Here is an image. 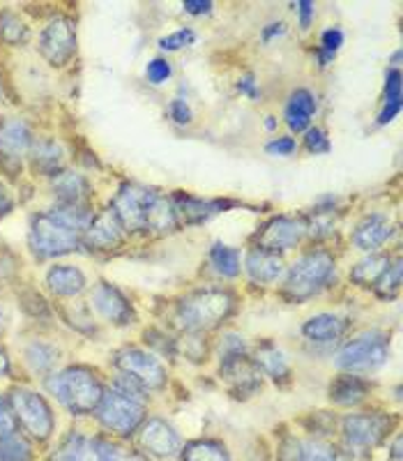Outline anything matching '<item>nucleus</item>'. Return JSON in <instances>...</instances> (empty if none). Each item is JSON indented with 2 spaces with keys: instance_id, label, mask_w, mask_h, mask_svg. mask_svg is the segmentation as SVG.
<instances>
[{
  "instance_id": "obj_33",
  "label": "nucleus",
  "mask_w": 403,
  "mask_h": 461,
  "mask_svg": "<svg viewBox=\"0 0 403 461\" xmlns=\"http://www.w3.org/2000/svg\"><path fill=\"white\" fill-rule=\"evenodd\" d=\"M32 150V162L42 171H51V168L60 167L63 162V148L58 146L56 141H40Z\"/></svg>"
},
{
  "instance_id": "obj_53",
  "label": "nucleus",
  "mask_w": 403,
  "mask_h": 461,
  "mask_svg": "<svg viewBox=\"0 0 403 461\" xmlns=\"http://www.w3.org/2000/svg\"><path fill=\"white\" fill-rule=\"evenodd\" d=\"M392 456H394V461H399V459H401V438H397V440H394Z\"/></svg>"
},
{
  "instance_id": "obj_47",
  "label": "nucleus",
  "mask_w": 403,
  "mask_h": 461,
  "mask_svg": "<svg viewBox=\"0 0 403 461\" xmlns=\"http://www.w3.org/2000/svg\"><path fill=\"white\" fill-rule=\"evenodd\" d=\"M298 10H300V23H302V26H309L311 16H314V5H311V3H298Z\"/></svg>"
},
{
  "instance_id": "obj_3",
  "label": "nucleus",
  "mask_w": 403,
  "mask_h": 461,
  "mask_svg": "<svg viewBox=\"0 0 403 461\" xmlns=\"http://www.w3.org/2000/svg\"><path fill=\"white\" fill-rule=\"evenodd\" d=\"M10 406L14 413L16 427H22V434L28 436L32 443H49L56 429V415H53L51 403L35 390L16 388L10 394Z\"/></svg>"
},
{
  "instance_id": "obj_52",
  "label": "nucleus",
  "mask_w": 403,
  "mask_h": 461,
  "mask_svg": "<svg viewBox=\"0 0 403 461\" xmlns=\"http://www.w3.org/2000/svg\"><path fill=\"white\" fill-rule=\"evenodd\" d=\"M7 374H10V357L0 348V376H7Z\"/></svg>"
},
{
  "instance_id": "obj_16",
  "label": "nucleus",
  "mask_w": 403,
  "mask_h": 461,
  "mask_svg": "<svg viewBox=\"0 0 403 461\" xmlns=\"http://www.w3.org/2000/svg\"><path fill=\"white\" fill-rule=\"evenodd\" d=\"M51 461H102L100 438H90V436L79 434V431H69L58 443Z\"/></svg>"
},
{
  "instance_id": "obj_20",
  "label": "nucleus",
  "mask_w": 403,
  "mask_h": 461,
  "mask_svg": "<svg viewBox=\"0 0 403 461\" xmlns=\"http://www.w3.org/2000/svg\"><path fill=\"white\" fill-rule=\"evenodd\" d=\"M390 236H392V224H390L388 217L372 215L362 220V224L357 226L355 233H353V242L364 252H373V249L385 245Z\"/></svg>"
},
{
  "instance_id": "obj_8",
  "label": "nucleus",
  "mask_w": 403,
  "mask_h": 461,
  "mask_svg": "<svg viewBox=\"0 0 403 461\" xmlns=\"http://www.w3.org/2000/svg\"><path fill=\"white\" fill-rule=\"evenodd\" d=\"M31 245L32 252L40 257H60L79 247V236L67 226L58 224L51 215H40L32 220Z\"/></svg>"
},
{
  "instance_id": "obj_36",
  "label": "nucleus",
  "mask_w": 403,
  "mask_h": 461,
  "mask_svg": "<svg viewBox=\"0 0 403 461\" xmlns=\"http://www.w3.org/2000/svg\"><path fill=\"white\" fill-rule=\"evenodd\" d=\"M183 212L184 220L189 221H205L215 215L219 205L210 203V201H196V199H183V203H175V212Z\"/></svg>"
},
{
  "instance_id": "obj_49",
  "label": "nucleus",
  "mask_w": 403,
  "mask_h": 461,
  "mask_svg": "<svg viewBox=\"0 0 403 461\" xmlns=\"http://www.w3.org/2000/svg\"><path fill=\"white\" fill-rule=\"evenodd\" d=\"M210 10H212L210 3H184V12H189V14H205Z\"/></svg>"
},
{
  "instance_id": "obj_39",
  "label": "nucleus",
  "mask_w": 403,
  "mask_h": 461,
  "mask_svg": "<svg viewBox=\"0 0 403 461\" xmlns=\"http://www.w3.org/2000/svg\"><path fill=\"white\" fill-rule=\"evenodd\" d=\"M192 42H194V32L189 31V28H183V31L173 32V35L159 40V47L166 49V51H178V49H183L184 44H192Z\"/></svg>"
},
{
  "instance_id": "obj_1",
  "label": "nucleus",
  "mask_w": 403,
  "mask_h": 461,
  "mask_svg": "<svg viewBox=\"0 0 403 461\" xmlns=\"http://www.w3.org/2000/svg\"><path fill=\"white\" fill-rule=\"evenodd\" d=\"M113 212L121 220L122 229L130 230H168L178 220L171 201L141 185H125L121 194L115 196Z\"/></svg>"
},
{
  "instance_id": "obj_22",
  "label": "nucleus",
  "mask_w": 403,
  "mask_h": 461,
  "mask_svg": "<svg viewBox=\"0 0 403 461\" xmlns=\"http://www.w3.org/2000/svg\"><path fill=\"white\" fill-rule=\"evenodd\" d=\"M345 328H348V321L341 319V316L320 314V316H314V319L307 321L302 328V332L307 339L325 344V341L339 339V337L345 332Z\"/></svg>"
},
{
  "instance_id": "obj_51",
  "label": "nucleus",
  "mask_w": 403,
  "mask_h": 461,
  "mask_svg": "<svg viewBox=\"0 0 403 461\" xmlns=\"http://www.w3.org/2000/svg\"><path fill=\"white\" fill-rule=\"evenodd\" d=\"M279 32H283V23H273V26H267L265 31H263V40H273L274 35H279Z\"/></svg>"
},
{
  "instance_id": "obj_5",
  "label": "nucleus",
  "mask_w": 403,
  "mask_h": 461,
  "mask_svg": "<svg viewBox=\"0 0 403 461\" xmlns=\"http://www.w3.org/2000/svg\"><path fill=\"white\" fill-rule=\"evenodd\" d=\"M100 425L104 427L111 434L127 438L134 431L141 429V425L146 422V409H143V402L139 399H131L127 394L118 393V390H111L104 393V399L94 411Z\"/></svg>"
},
{
  "instance_id": "obj_24",
  "label": "nucleus",
  "mask_w": 403,
  "mask_h": 461,
  "mask_svg": "<svg viewBox=\"0 0 403 461\" xmlns=\"http://www.w3.org/2000/svg\"><path fill=\"white\" fill-rule=\"evenodd\" d=\"M369 394V385L364 381H360L353 374H345L332 381L330 385V399L339 406H355V403L364 402V397Z\"/></svg>"
},
{
  "instance_id": "obj_2",
  "label": "nucleus",
  "mask_w": 403,
  "mask_h": 461,
  "mask_svg": "<svg viewBox=\"0 0 403 461\" xmlns=\"http://www.w3.org/2000/svg\"><path fill=\"white\" fill-rule=\"evenodd\" d=\"M47 385L56 394L60 406H65L74 415L94 413L106 393L97 374L85 367L63 369L49 378Z\"/></svg>"
},
{
  "instance_id": "obj_17",
  "label": "nucleus",
  "mask_w": 403,
  "mask_h": 461,
  "mask_svg": "<svg viewBox=\"0 0 403 461\" xmlns=\"http://www.w3.org/2000/svg\"><path fill=\"white\" fill-rule=\"evenodd\" d=\"M85 238L93 247H102V249H109V247L118 245L122 238V224L118 220V215L113 212V208L104 210L97 217H93L90 226L85 229Z\"/></svg>"
},
{
  "instance_id": "obj_30",
  "label": "nucleus",
  "mask_w": 403,
  "mask_h": 461,
  "mask_svg": "<svg viewBox=\"0 0 403 461\" xmlns=\"http://www.w3.org/2000/svg\"><path fill=\"white\" fill-rule=\"evenodd\" d=\"M53 220L58 221V224L67 226L69 230H84L88 229L90 221H93V215H90V210L85 208L84 203H69V205H58L56 210L51 212Z\"/></svg>"
},
{
  "instance_id": "obj_4",
  "label": "nucleus",
  "mask_w": 403,
  "mask_h": 461,
  "mask_svg": "<svg viewBox=\"0 0 403 461\" xmlns=\"http://www.w3.org/2000/svg\"><path fill=\"white\" fill-rule=\"evenodd\" d=\"M335 273V258L327 252L307 254L300 263H295L293 270L288 273L283 294L291 300H307L316 295L325 284L330 282Z\"/></svg>"
},
{
  "instance_id": "obj_13",
  "label": "nucleus",
  "mask_w": 403,
  "mask_h": 461,
  "mask_svg": "<svg viewBox=\"0 0 403 461\" xmlns=\"http://www.w3.org/2000/svg\"><path fill=\"white\" fill-rule=\"evenodd\" d=\"M304 233H307L304 221L291 220V217H277V220L267 221L258 240H261L263 249L277 252V249H288V247L298 245Z\"/></svg>"
},
{
  "instance_id": "obj_38",
  "label": "nucleus",
  "mask_w": 403,
  "mask_h": 461,
  "mask_svg": "<svg viewBox=\"0 0 403 461\" xmlns=\"http://www.w3.org/2000/svg\"><path fill=\"white\" fill-rule=\"evenodd\" d=\"M399 286H401V261H397L394 266H390L385 270V275L381 277V282L376 284L378 294L382 298H394L399 294Z\"/></svg>"
},
{
  "instance_id": "obj_54",
  "label": "nucleus",
  "mask_w": 403,
  "mask_h": 461,
  "mask_svg": "<svg viewBox=\"0 0 403 461\" xmlns=\"http://www.w3.org/2000/svg\"><path fill=\"white\" fill-rule=\"evenodd\" d=\"M274 127H277L274 118H267V130H274Z\"/></svg>"
},
{
  "instance_id": "obj_31",
  "label": "nucleus",
  "mask_w": 403,
  "mask_h": 461,
  "mask_svg": "<svg viewBox=\"0 0 403 461\" xmlns=\"http://www.w3.org/2000/svg\"><path fill=\"white\" fill-rule=\"evenodd\" d=\"M401 109V74L397 69L388 72V79H385V106H382L381 115H378V122L385 125L399 113Z\"/></svg>"
},
{
  "instance_id": "obj_46",
  "label": "nucleus",
  "mask_w": 403,
  "mask_h": 461,
  "mask_svg": "<svg viewBox=\"0 0 403 461\" xmlns=\"http://www.w3.org/2000/svg\"><path fill=\"white\" fill-rule=\"evenodd\" d=\"M295 150V141L293 139H277L267 146V152H274V155H291Z\"/></svg>"
},
{
  "instance_id": "obj_41",
  "label": "nucleus",
  "mask_w": 403,
  "mask_h": 461,
  "mask_svg": "<svg viewBox=\"0 0 403 461\" xmlns=\"http://www.w3.org/2000/svg\"><path fill=\"white\" fill-rule=\"evenodd\" d=\"M304 146L309 148L311 152H327L330 141H327V137H325V131L320 127H309L307 137H304Z\"/></svg>"
},
{
  "instance_id": "obj_43",
  "label": "nucleus",
  "mask_w": 403,
  "mask_h": 461,
  "mask_svg": "<svg viewBox=\"0 0 403 461\" xmlns=\"http://www.w3.org/2000/svg\"><path fill=\"white\" fill-rule=\"evenodd\" d=\"M14 429H16V420H14V413H12L10 402L0 397V436L10 434V431Z\"/></svg>"
},
{
  "instance_id": "obj_45",
  "label": "nucleus",
  "mask_w": 403,
  "mask_h": 461,
  "mask_svg": "<svg viewBox=\"0 0 403 461\" xmlns=\"http://www.w3.org/2000/svg\"><path fill=\"white\" fill-rule=\"evenodd\" d=\"M171 118L175 122H178V125H187L189 121H192V113H189V106L184 104L183 100H175L171 104Z\"/></svg>"
},
{
  "instance_id": "obj_21",
  "label": "nucleus",
  "mask_w": 403,
  "mask_h": 461,
  "mask_svg": "<svg viewBox=\"0 0 403 461\" xmlns=\"http://www.w3.org/2000/svg\"><path fill=\"white\" fill-rule=\"evenodd\" d=\"M316 113V97L309 90H295L286 104V122L293 131L309 130V121Z\"/></svg>"
},
{
  "instance_id": "obj_12",
  "label": "nucleus",
  "mask_w": 403,
  "mask_h": 461,
  "mask_svg": "<svg viewBox=\"0 0 403 461\" xmlns=\"http://www.w3.org/2000/svg\"><path fill=\"white\" fill-rule=\"evenodd\" d=\"M139 443H141L143 450L150 452L152 456H159V459H166L180 450V436L168 422L159 418L143 422L141 429H139Z\"/></svg>"
},
{
  "instance_id": "obj_14",
  "label": "nucleus",
  "mask_w": 403,
  "mask_h": 461,
  "mask_svg": "<svg viewBox=\"0 0 403 461\" xmlns=\"http://www.w3.org/2000/svg\"><path fill=\"white\" fill-rule=\"evenodd\" d=\"M93 307L97 310V314H102L104 319L113 321L118 325H125L134 319V310L131 304L127 303L125 295L113 288L111 284H97L93 291Z\"/></svg>"
},
{
  "instance_id": "obj_27",
  "label": "nucleus",
  "mask_w": 403,
  "mask_h": 461,
  "mask_svg": "<svg viewBox=\"0 0 403 461\" xmlns=\"http://www.w3.org/2000/svg\"><path fill=\"white\" fill-rule=\"evenodd\" d=\"M0 461H35L31 438L16 429L0 436Z\"/></svg>"
},
{
  "instance_id": "obj_28",
  "label": "nucleus",
  "mask_w": 403,
  "mask_h": 461,
  "mask_svg": "<svg viewBox=\"0 0 403 461\" xmlns=\"http://www.w3.org/2000/svg\"><path fill=\"white\" fill-rule=\"evenodd\" d=\"M390 266H392V263H390V258L382 257V254H378V257H369L353 267L351 277H353V282L362 284V286H376Z\"/></svg>"
},
{
  "instance_id": "obj_42",
  "label": "nucleus",
  "mask_w": 403,
  "mask_h": 461,
  "mask_svg": "<svg viewBox=\"0 0 403 461\" xmlns=\"http://www.w3.org/2000/svg\"><path fill=\"white\" fill-rule=\"evenodd\" d=\"M344 42V32L332 28V31L323 32V60H332L335 58V51Z\"/></svg>"
},
{
  "instance_id": "obj_34",
  "label": "nucleus",
  "mask_w": 403,
  "mask_h": 461,
  "mask_svg": "<svg viewBox=\"0 0 403 461\" xmlns=\"http://www.w3.org/2000/svg\"><path fill=\"white\" fill-rule=\"evenodd\" d=\"M0 37L10 44H23L28 40L26 23L12 12H3L0 14Z\"/></svg>"
},
{
  "instance_id": "obj_50",
  "label": "nucleus",
  "mask_w": 403,
  "mask_h": 461,
  "mask_svg": "<svg viewBox=\"0 0 403 461\" xmlns=\"http://www.w3.org/2000/svg\"><path fill=\"white\" fill-rule=\"evenodd\" d=\"M10 210H12V199H10V194L5 192V187L0 185V217L7 215Z\"/></svg>"
},
{
  "instance_id": "obj_55",
  "label": "nucleus",
  "mask_w": 403,
  "mask_h": 461,
  "mask_svg": "<svg viewBox=\"0 0 403 461\" xmlns=\"http://www.w3.org/2000/svg\"><path fill=\"white\" fill-rule=\"evenodd\" d=\"M0 97H3V88H0Z\"/></svg>"
},
{
  "instance_id": "obj_15",
  "label": "nucleus",
  "mask_w": 403,
  "mask_h": 461,
  "mask_svg": "<svg viewBox=\"0 0 403 461\" xmlns=\"http://www.w3.org/2000/svg\"><path fill=\"white\" fill-rule=\"evenodd\" d=\"M221 374H224L226 383H228L230 388L240 390V397L256 393L258 385H261V374H258L256 365H252L245 356L224 357Z\"/></svg>"
},
{
  "instance_id": "obj_32",
  "label": "nucleus",
  "mask_w": 403,
  "mask_h": 461,
  "mask_svg": "<svg viewBox=\"0 0 403 461\" xmlns=\"http://www.w3.org/2000/svg\"><path fill=\"white\" fill-rule=\"evenodd\" d=\"M210 258H212L215 267L224 275V277H237V273H240V254H237L233 247H226L221 245V242H217V245L212 247Z\"/></svg>"
},
{
  "instance_id": "obj_19",
  "label": "nucleus",
  "mask_w": 403,
  "mask_h": 461,
  "mask_svg": "<svg viewBox=\"0 0 403 461\" xmlns=\"http://www.w3.org/2000/svg\"><path fill=\"white\" fill-rule=\"evenodd\" d=\"M31 150V131L28 125L19 118H5L0 122V152L5 158H22Z\"/></svg>"
},
{
  "instance_id": "obj_44",
  "label": "nucleus",
  "mask_w": 403,
  "mask_h": 461,
  "mask_svg": "<svg viewBox=\"0 0 403 461\" xmlns=\"http://www.w3.org/2000/svg\"><path fill=\"white\" fill-rule=\"evenodd\" d=\"M300 440L286 438L279 447V461H300Z\"/></svg>"
},
{
  "instance_id": "obj_6",
  "label": "nucleus",
  "mask_w": 403,
  "mask_h": 461,
  "mask_svg": "<svg viewBox=\"0 0 403 461\" xmlns=\"http://www.w3.org/2000/svg\"><path fill=\"white\" fill-rule=\"evenodd\" d=\"M233 307V300L226 291H199L180 303L178 321L187 330H203L226 319Z\"/></svg>"
},
{
  "instance_id": "obj_9",
  "label": "nucleus",
  "mask_w": 403,
  "mask_h": 461,
  "mask_svg": "<svg viewBox=\"0 0 403 461\" xmlns=\"http://www.w3.org/2000/svg\"><path fill=\"white\" fill-rule=\"evenodd\" d=\"M344 440L353 450L369 452L372 447L381 446L385 436L390 434V418L378 413H357L344 418Z\"/></svg>"
},
{
  "instance_id": "obj_35",
  "label": "nucleus",
  "mask_w": 403,
  "mask_h": 461,
  "mask_svg": "<svg viewBox=\"0 0 403 461\" xmlns=\"http://www.w3.org/2000/svg\"><path fill=\"white\" fill-rule=\"evenodd\" d=\"M26 357H28V365L32 367V372L44 374L53 369V365H56L58 360V353L47 344H31L28 346Z\"/></svg>"
},
{
  "instance_id": "obj_25",
  "label": "nucleus",
  "mask_w": 403,
  "mask_h": 461,
  "mask_svg": "<svg viewBox=\"0 0 403 461\" xmlns=\"http://www.w3.org/2000/svg\"><path fill=\"white\" fill-rule=\"evenodd\" d=\"M53 194L60 199V203H84L85 196H88V183L81 178L79 173L74 171H63L58 173L56 180H53Z\"/></svg>"
},
{
  "instance_id": "obj_37",
  "label": "nucleus",
  "mask_w": 403,
  "mask_h": 461,
  "mask_svg": "<svg viewBox=\"0 0 403 461\" xmlns=\"http://www.w3.org/2000/svg\"><path fill=\"white\" fill-rule=\"evenodd\" d=\"M335 447L323 440H309L300 446V461H335Z\"/></svg>"
},
{
  "instance_id": "obj_11",
  "label": "nucleus",
  "mask_w": 403,
  "mask_h": 461,
  "mask_svg": "<svg viewBox=\"0 0 403 461\" xmlns=\"http://www.w3.org/2000/svg\"><path fill=\"white\" fill-rule=\"evenodd\" d=\"M76 51V35L67 19H53L40 35V53L56 68L69 63Z\"/></svg>"
},
{
  "instance_id": "obj_56",
  "label": "nucleus",
  "mask_w": 403,
  "mask_h": 461,
  "mask_svg": "<svg viewBox=\"0 0 403 461\" xmlns=\"http://www.w3.org/2000/svg\"><path fill=\"white\" fill-rule=\"evenodd\" d=\"M0 323H3V314H0Z\"/></svg>"
},
{
  "instance_id": "obj_10",
  "label": "nucleus",
  "mask_w": 403,
  "mask_h": 461,
  "mask_svg": "<svg viewBox=\"0 0 403 461\" xmlns=\"http://www.w3.org/2000/svg\"><path fill=\"white\" fill-rule=\"evenodd\" d=\"M115 367L122 376L137 381L146 390H162L166 385V372L150 353L141 348H122L115 356Z\"/></svg>"
},
{
  "instance_id": "obj_29",
  "label": "nucleus",
  "mask_w": 403,
  "mask_h": 461,
  "mask_svg": "<svg viewBox=\"0 0 403 461\" xmlns=\"http://www.w3.org/2000/svg\"><path fill=\"white\" fill-rule=\"evenodd\" d=\"M256 367H261L263 372L270 374V376H273L277 383H283L288 378V362L277 346L265 344L258 348Z\"/></svg>"
},
{
  "instance_id": "obj_40",
  "label": "nucleus",
  "mask_w": 403,
  "mask_h": 461,
  "mask_svg": "<svg viewBox=\"0 0 403 461\" xmlns=\"http://www.w3.org/2000/svg\"><path fill=\"white\" fill-rule=\"evenodd\" d=\"M146 74L152 84H162V81H166L168 77H171V65L166 63V58H155V60H150V65H148Z\"/></svg>"
},
{
  "instance_id": "obj_18",
  "label": "nucleus",
  "mask_w": 403,
  "mask_h": 461,
  "mask_svg": "<svg viewBox=\"0 0 403 461\" xmlns=\"http://www.w3.org/2000/svg\"><path fill=\"white\" fill-rule=\"evenodd\" d=\"M283 270H286V266H283V258L277 252L258 247V249H252L246 254V273L254 282H274V279L282 277Z\"/></svg>"
},
{
  "instance_id": "obj_48",
  "label": "nucleus",
  "mask_w": 403,
  "mask_h": 461,
  "mask_svg": "<svg viewBox=\"0 0 403 461\" xmlns=\"http://www.w3.org/2000/svg\"><path fill=\"white\" fill-rule=\"evenodd\" d=\"M237 88L245 90V93L249 95V97H256V95H258V88H256V86H254V77H252V74H246V77H242L240 84H237Z\"/></svg>"
},
{
  "instance_id": "obj_23",
  "label": "nucleus",
  "mask_w": 403,
  "mask_h": 461,
  "mask_svg": "<svg viewBox=\"0 0 403 461\" xmlns=\"http://www.w3.org/2000/svg\"><path fill=\"white\" fill-rule=\"evenodd\" d=\"M49 288L60 298H72V295L81 294L85 286V277L79 267L72 266H56L49 270Z\"/></svg>"
},
{
  "instance_id": "obj_26",
  "label": "nucleus",
  "mask_w": 403,
  "mask_h": 461,
  "mask_svg": "<svg viewBox=\"0 0 403 461\" xmlns=\"http://www.w3.org/2000/svg\"><path fill=\"white\" fill-rule=\"evenodd\" d=\"M183 461H230L228 450L221 446L219 440H192L180 452Z\"/></svg>"
},
{
  "instance_id": "obj_7",
  "label": "nucleus",
  "mask_w": 403,
  "mask_h": 461,
  "mask_svg": "<svg viewBox=\"0 0 403 461\" xmlns=\"http://www.w3.org/2000/svg\"><path fill=\"white\" fill-rule=\"evenodd\" d=\"M385 362H388V341L376 332L353 339L336 353V367L348 374L376 372Z\"/></svg>"
}]
</instances>
